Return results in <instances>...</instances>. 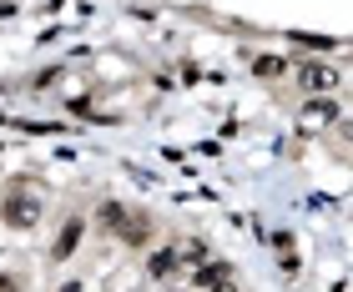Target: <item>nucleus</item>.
<instances>
[{
    "instance_id": "6",
    "label": "nucleus",
    "mask_w": 353,
    "mask_h": 292,
    "mask_svg": "<svg viewBox=\"0 0 353 292\" xmlns=\"http://www.w3.org/2000/svg\"><path fill=\"white\" fill-rule=\"evenodd\" d=\"M172 267H176V252H157L152 262H147V272H152V278H172Z\"/></svg>"
},
{
    "instance_id": "5",
    "label": "nucleus",
    "mask_w": 353,
    "mask_h": 292,
    "mask_svg": "<svg viewBox=\"0 0 353 292\" xmlns=\"http://www.w3.org/2000/svg\"><path fill=\"white\" fill-rule=\"evenodd\" d=\"M228 272H232L228 262H207V267L197 272V282H202V287H217V282H228Z\"/></svg>"
},
{
    "instance_id": "4",
    "label": "nucleus",
    "mask_w": 353,
    "mask_h": 292,
    "mask_svg": "<svg viewBox=\"0 0 353 292\" xmlns=\"http://www.w3.org/2000/svg\"><path fill=\"white\" fill-rule=\"evenodd\" d=\"M333 81H339V76H333L328 66H308V71H303V86H308V91H328Z\"/></svg>"
},
{
    "instance_id": "3",
    "label": "nucleus",
    "mask_w": 353,
    "mask_h": 292,
    "mask_svg": "<svg viewBox=\"0 0 353 292\" xmlns=\"http://www.w3.org/2000/svg\"><path fill=\"white\" fill-rule=\"evenodd\" d=\"M101 217H106V227H121L126 237H141V227H137V222H126V212H121L117 202H106V207H101Z\"/></svg>"
},
{
    "instance_id": "7",
    "label": "nucleus",
    "mask_w": 353,
    "mask_h": 292,
    "mask_svg": "<svg viewBox=\"0 0 353 292\" xmlns=\"http://www.w3.org/2000/svg\"><path fill=\"white\" fill-rule=\"evenodd\" d=\"M212 292H237V287H228V282H217V287H212Z\"/></svg>"
},
{
    "instance_id": "2",
    "label": "nucleus",
    "mask_w": 353,
    "mask_h": 292,
    "mask_svg": "<svg viewBox=\"0 0 353 292\" xmlns=\"http://www.w3.org/2000/svg\"><path fill=\"white\" fill-rule=\"evenodd\" d=\"M76 242H81V222H66V227H61V237H56V262H66V257L76 252Z\"/></svg>"
},
{
    "instance_id": "1",
    "label": "nucleus",
    "mask_w": 353,
    "mask_h": 292,
    "mask_svg": "<svg viewBox=\"0 0 353 292\" xmlns=\"http://www.w3.org/2000/svg\"><path fill=\"white\" fill-rule=\"evenodd\" d=\"M6 217H10L15 227H30V222L41 217V207L30 202V197H10V207H6Z\"/></svg>"
}]
</instances>
